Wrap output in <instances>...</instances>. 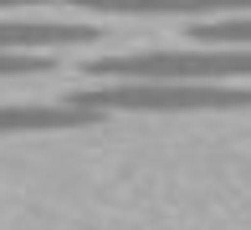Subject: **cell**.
<instances>
[{
    "label": "cell",
    "mask_w": 251,
    "mask_h": 230,
    "mask_svg": "<svg viewBox=\"0 0 251 230\" xmlns=\"http://www.w3.org/2000/svg\"><path fill=\"white\" fill-rule=\"evenodd\" d=\"M93 82H251V46H169L118 51L82 67Z\"/></svg>",
    "instance_id": "obj_1"
},
{
    "label": "cell",
    "mask_w": 251,
    "mask_h": 230,
    "mask_svg": "<svg viewBox=\"0 0 251 230\" xmlns=\"http://www.w3.org/2000/svg\"><path fill=\"white\" fill-rule=\"evenodd\" d=\"M82 113H215V108H251V87L226 82H87L67 92Z\"/></svg>",
    "instance_id": "obj_2"
},
{
    "label": "cell",
    "mask_w": 251,
    "mask_h": 230,
    "mask_svg": "<svg viewBox=\"0 0 251 230\" xmlns=\"http://www.w3.org/2000/svg\"><path fill=\"white\" fill-rule=\"evenodd\" d=\"M82 10H108V16H205L231 21L236 10H251V0H72Z\"/></svg>",
    "instance_id": "obj_3"
},
{
    "label": "cell",
    "mask_w": 251,
    "mask_h": 230,
    "mask_svg": "<svg viewBox=\"0 0 251 230\" xmlns=\"http://www.w3.org/2000/svg\"><path fill=\"white\" fill-rule=\"evenodd\" d=\"M98 26L82 21H0V51H41V46H87Z\"/></svg>",
    "instance_id": "obj_4"
},
{
    "label": "cell",
    "mask_w": 251,
    "mask_h": 230,
    "mask_svg": "<svg viewBox=\"0 0 251 230\" xmlns=\"http://www.w3.org/2000/svg\"><path fill=\"white\" fill-rule=\"evenodd\" d=\"M87 123H98V113H82L72 102H0V133H62Z\"/></svg>",
    "instance_id": "obj_5"
},
{
    "label": "cell",
    "mask_w": 251,
    "mask_h": 230,
    "mask_svg": "<svg viewBox=\"0 0 251 230\" xmlns=\"http://www.w3.org/2000/svg\"><path fill=\"white\" fill-rule=\"evenodd\" d=\"M195 41H200V46H251V16L195 21Z\"/></svg>",
    "instance_id": "obj_6"
},
{
    "label": "cell",
    "mask_w": 251,
    "mask_h": 230,
    "mask_svg": "<svg viewBox=\"0 0 251 230\" xmlns=\"http://www.w3.org/2000/svg\"><path fill=\"white\" fill-rule=\"evenodd\" d=\"M51 67H56V56L47 51H0V77H41Z\"/></svg>",
    "instance_id": "obj_7"
}]
</instances>
